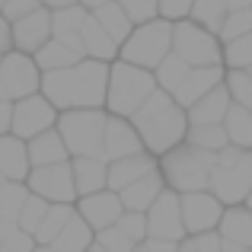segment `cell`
I'll return each instance as SVG.
<instances>
[{"mask_svg": "<svg viewBox=\"0 0 252 252\" xmlns=\"http://www.w3.org/2000/svg\"><path fill=\"white\" fill-rule=\"evenodd\" d=\"M105 83H109V64L105 61H83L64 70H45L42 74V96L58 112L67 109H105Z\"/></svg>", "mask_w": 252, "mask_h": 252, "instance_id": "cell-1", "label": "cell"}, {"mask_svg": "<svg viewBox=\"0 0 252 252\" xmlns=\"http://www.w3.org/2000/svg\"><path fill=\"white\" fill-rule=\"evenodd\" d=\"M131 125H134L144 150L160 160L163 154H169L172 147H179V144L185 141L189 115H185V109L172 99V93L157 86L147 96V102L131 115Z\"/></svg>", "mask_w": 252, "mask_h": 252, "instance_id": "cell-2", "label": "cell"}, {"mask_svg": "<svg viewBox=\"0 0 252 252\" xmlns=\"http://www.w3.org/2000/svg\"><path fill=\"white\" fill-rule=\"evenodd\" d=\"M157 90L154 70H144L137 64H128L122 58L109 64V83H105V112L118 118H131L147 96Z\"/></svg>", "mask_w": 252, "mask_h": 252, "instance_id": "cell-3", "label": "cell"}, {"mask_svg": "<svg viewBox=\"0 0 252 252\" xmlns=\"http://www.w3.org/2000/svg\"><path fill=\"white\" fill-rule=\"evenodd\" d=\"M217 154H208V150H198L191 144H179L169 154L160 157V172L166 189H172L176 195H185V191H204L211 182V169H214Z\"/></svg>", "mask_w": 252, "mask_h": 252, "instance_id": "cell-4", "label": "cell"}, {"mask_svg": "<svg viewBox=\"0 0 252 252\" xmlns=\"http://www.w3.org/2000/svg\"><path fill=\"white\" fill-rule=\"evenodd\" d=\"M208 191L220 204L246 201V195L252 191V150L227 144V147L217 154V160H214Z\"/></svg>", "mask_w": 252, "mask_h": 252, "instance_id": "cell-5", "label": "cell"}, {"mask_svg": "<svg viewBox=\"0 0 252 252\" xmlns=\"http://www.w3.org/2000/svg\"><path fill=\"white\" fill-rule=\"evenodd\" d=\"M105 109H67L58 112V134H61L64 147L70 157H99L105 160L102 150V134H105Z\"/></svg>", "mask_w": 252, "mask_h": 252, "instance_id": "cell-6", "label": "cell"}, {"mask_svg": "<svg viewBox=\"0 0 252 252\" xmlns=\"http://www.w3.org/2000/svg\"><path fill=\"white\" fill-rule=\"evenodd\" d=\"M172 51V19H147L131 29V35L118 45V58L137 64L144 70H157V64Z\"/></svg>", "mask_w": 252, "mask_h": 252, "instance_id": "cell-7", "label": "cell"}, {"mask_svg": "<svg viewBox=\"0 0 252 252\" xmlns=\"http://www.w3.org/2000/svg\"><path fill=\"white\" fill-rule=\"evenodd\" d=\"M172 51L182 61H189L191 67H208V64L223 61L220 38L214 32H208L204 26L191 23V19H176L172 23Z\"/></svg>", "mask_w": 252, "mask_h": 252, "instance_id": "cell-8", "label": "cell"}, {"mask_svg": "<svg viewBox=\"0 0 252 252\" xmlns=\"http://www.w3.org/2000/svg\"><path fill=\"white\" fill-rule=\"evenodd\" d=\"M0 86H3L6 99H23L32 93L42 90V70H38L35 58L26 55V51H6L0 58Z\"/></svg>", "mask_w": 252, "mask_h": 252, "instance_id": "cell-9", "label": "cell"}, {"mask_svg": "<svg viewBox=\"0 0 252 252\" xmlns=\"http://www.w3.org/2000/svg\"><path fill=\"white\" fill-rule=\"evenodd\" d=\"M26 189H29L32 195L45 198V201L74 204L77 201V189H74V169H70V160L51 163V166H32L29 179H26Z\"/></svg>", "mask_w": 252, "mask_h": 252, "instance_id": "cell-10", "label": "cell"}, {"mask_svg": "<svg viewBox=\"0 0 252 252\" xmlns=\"http://www.w3.org/2000/svg\"><path fill=\"white\" fill-rule=\"evenodd\" d=\"M58 122V109L42 96V93H32V96H23L13 102V125L10 134L23 137V141H32L35 134L55 128Z\"/></svg>", "mask_w": 252, "mask_h": 252, "instance_id": "cell-11", "label": "cell"}, {"mask_svg": "<svg viewBox=\"0 0 252 252\" xmlns=\"http://www.w3.org/2000/svg\"><path fill=\"white\" fill-rule=\"evenodd\" d=\"M179 208H182L185 236H198V233H211V230H217L220 214H223V204L217 201L208 189H204V191H185V195H179Z\"/></svg>", "mask_w": 252, "mask_h": 252, "instance_id": "cell-12", "label": "cell"}, {"mask_svg": "<svg viewBox=\"0 0 252 252\" xmlns=\"http://www.w3.org/2000/svg\"><path fill=\"white\" fill-rule=\"evenodd\" d=\"M144 214H147V236L150 240H172V243L185 240L182 208H179V195L172 189H163V195Z\"/></svg>", "mask_w": 252, "mask_h": 252, "instance_id": "cell-13", "label": "cell"}, {"mask_svg": "<svg viewBox=\"0 0 252 252\" xmlns=\"http://www.w3.org/2000/svg\"><path fill=\"white\" fill-rule=\"evenodd\" d=\"M74 208H77V214H80L83 220H86V223H90V227L99 233V230L112 227V223H115L118 217H122L125 204H122V198H118V191L102 189V191H93V195L77 198Z\"/></svg>", "mask_w": 252, "mask_h": 252, "instance_id": "cell-14", "label": "cell"}, {"mask_svg": "<svg viewBox=\"0 0 252 252\" xmlns=\"http://www.w3.org/2000/svg\"><path fill=\"white\" fill-rule=\"evenodd\" d=\"M10 26H13V48L26 51V55H35L51 38V10L38 6V10L26 13L23 19H13Z\"/></svg>", "mask_w": 252, "mask_h": 252, "instance_id": "cell-15", "label": "cell"}, {"mask_svg": "<svg viewBox=\"0 0 252 252\" xmlns=\"http://www.w3.org/2000/svg\"><path fill=\"white\" fill-rule=\"evenodd\" d=\"M154 169H160V160H157L154 154H147V150H141V154H131V157H122V160H109L105 189L122 191V189H128L131 182L144 179L147 172H154Z\"/></svg>", "mask_w": 252, "mask_h": 252, "instance_id": "cell-16", "label": "cell"}, {"mask_svg": "<svg viewBox=\"0 0 252 252\" xmlns=\"http://www.w3.org/2000/svg\"><path fill=\"white\" fill-rule=\"evenodd\" d=\"M102 150H105V160H122V157L141 154L144 144H141V137H137L131 118H118V115H109V118H105Z\"/></svg>", "mask_w": 252, "mask_h": 252, "instance_id": "cell-17", "label": "cell"}, {"mask_svg": "<svg viewBox=\"0 0 252 252\" xmlns=\"http://www.w3.org/2000/svg\"><path fill=\"white\" fill-rule=\"evenodd\" d=\"M217 83H223V70H220V64H208V67H191V70H189V77H185V80L176 86L172 99H176L182 109H189V105H195L198 99L204 96V93L214 90Z\"/></svg>", "mask_w": 252, "mask_h": 252, "instance_id": "cell-18", "label": "cell"}, {"mask_svg": "<svg viewBox=\"0 0 252 252\" xmlns=\"http://www.w3.org/2000/svg\"><path fill=\"white\" fill-rule=\"evenodd\" d=\"M230 105H233V96H230L227 83H217L214 90L204 93L195 105H189L185 115H189V125H223Z\"/></svg>", "mask_w": 252, "mask_h": 252, "instance_id": "cell-19", "label": "cell"}, {"mask_svg": "<svg viewBox=\"0 0 252 252\" xmlns=\"http://www.w3.org/2000/svg\"><path fill=\"white\" fill-rule=\"evenodd\" d=\"M163 189H166V182H163V172L160 169H154V172H147L144 179H137V182H131L128 189H122L118 191V198H122V204H125V211H147L150 204L157 201V198L163 195Z\"/></svg>", "mask_w": 252, "mask_h": 252, "instance_id": "cell-20", "label": "cell"}, {"mask_svg": "<svg viewBox=\"0 0 252 252\" xmlns=\"http://www.w3.org/2000/svg\"><path fill=\"white\" fill-rule=\"evenodd\" d=\"M29 150H26V141L16 134H0V172L3 179H13V182H26L29 179Z\"/></svg>", "mask_w": 252, "mask_h": 252, "instance_id": "cell-21", "label": "cell"}, {"mask_svg": "<svg viewBox=\"0 0 252 252\" xmlns=\"http://www.w3.org/2000/svg\"><path fill=\"white\" fill-rule=\"evenodd\" d=\"M70 169H74L77 198L93 195V191H102V189H105L109 160H99V157H70Z\"/></svg>", "mask_w": 252, "mask_h": 252, "instance_id": "cell-22", "label": "cell"}, {"mask_svg": "<svg viewBox=\"0 0 252 252\" xmlns=\"http://www.w3.org/2000/svg\"><path fill=\"white\" fill-rule=\"evenodd\" d=\"M26 150H29V166H51V163L70 160L58 128H48V131H42V134H35L32 141H26Z\"/></svg>", "mask_w": 252, "mask_h": 252, "instance_id": "cell-23", "label": "cell"}, {"mask_svg": "<svg viewBox=\"0 0 252 252\" xmlns=\"http://www.w3.org/2000/svg\"><path fill=\"white\" fill-rule=\"evenodd\" d=\"M80 42H83L86 58H93V61L112 64L118 58V42L96 23V16H93V13L86 16V23H83V29H80Z\"/></svg>", "mask_w": 252, "mask_h": 252, "instance_id": "cell-24", "label": "cell"}, {"mask_svg": "<svg viewBox=\"0 0 252 252\" xmlns=\"http://www.w3.org/2000/svg\"><path fill=\"white\" fill-rule=\"evenodd\" d=\"M86 16H90V10H83L80 3H77V6H67V10H55V13H51V35L61 38V42H67L70 48L83 51L80 29H83ZM83 55H86V51H83Z\"/></svg>", "mask_w": 252, "mask_h": 252, "instance_id": "cell-25", "label": "cell"}, {"mask_svg": "<svg viewBox=\"0 0 252 252\" xmlns=\"http://www.w3.org/2000/svg\"><path fill=\"white\" fill-rule=\"evenodd\" d=\"M35 64H38V70H64V67H70V64H77V61H83V51H77V48H70L67 42H61V38H55L51 35L48 42L42 45V48L35 51Z\"/></svg>", "mask_w": 252, "mask_h": 252, "instance_id": "cell-26", "label": "cell"}, {"mask_svg": "<svg viewBox=\"0 0 252 252\" xmlns=\"http://www.w3.org/2000/svg\"><path fill=\"white\" fill-rule=\"evenodd\" d=\"M217 233H220L223 240H233V243H240V246L252 249V211L240 208V204H230V211L220 214Z\"/></svg>", "mask_w": 252, "mask_h": 252, "instance_id": "cell-27", "label": "cell"}, {"mask_svg": "<svg viewBox=\"0 0 252 252\" xmlns=\"http://www.w3.org/2000/svg\"><path fill=\"white\" fill-rule=\"evenodd\" d=\"M93 243H96V230H93L74 208V217L64 223V230L58 233V240L51 243V246H55L58 252H86Z\"/></svg>", "mask_w": 252, "mask_h": 252, "instance_id": "cell-28", "label": "cell"}, {"mask_svg": "<svg viewBox=\"0 0 252 252\" xmlns=\"http://www.w3.org/2000/svg\"><path fill=\"white\" fill-rule=\"evenodd\" d=\"M70 217H74V204L51 201V204H48V211H45V217H42V223H38L35 233H32V236H35V246H51Z\"/></svg>", "mask_w": 252, "mask_h": 252, "instance_id": "cell-29", "label": "cell"}, {"mask_svg": "<svg viewBox=\"0 0 252 252\" xmlns=\"http://www.w3.org/2000/svg\"><path fill=\"white\" fill-rule=\"evenodd\" d=\"M223 131H227V141L233 147H249L252 150V109L233 102L227 109V118H223Z\"/></svg>", "mask_w": 252, "mask_h": 252, "instance_id": "cell-30", "label": "cell"}, {"mask_svg": "<svg viewBox=\"0 0 252 252\" xmlns=\"http://www.w3.org/2000/svg\"><path fill=\"white\" fill-rule=\"evenodd\" d=\"M93 16H96V23L102 26V29L109 32L118 45H122L125 38L131 35V29H134V23L128 19V13H125L115 0H112V3H105V6H99V10H93Z\"/></svg>", "mask_w": 252, "mask_h": 252, "instance_id": "cell-31", "label": "cell"}, {"mask_svg": "<svg viewBox=\"0 0 252 252\" xmlns=\"http://www.w3.org/2000/svg\"><path fill=\"white\" fill-rule=\"evenodd\" d=\"M185 144H191V147H198V150H208V154H220L230 141H227L223 125H189Z\"/></svg>", "mask_w": 252, "mask_h": 252, "instance_id": "cell-32", "label": "cell"}, {"mask_svg": "<svg viewBox=\"0 0 252 252\" xmlns=\"http://www.w3.org/2000/svg\"><path fill=\"white\" fill-rule=\"evenodd\" d=\"M227 13H230V6H227V0H195L191 3V13H189V19L191 23H198V26H204L208 32H220V26H223V19H227Z\"/></svg>", "mask_w": 252, "mask_h": 252, "instance_id": "cell-33", "label": "cell"}, {"mask_svg": "<svg viewBox=\"0 0 252 252\" xmlns=\"http://www.w3.org/2000/svg\"><path fill=\"white\" fill-rule=\"evenodd\" d=\"M189 70H191V64L182 61L176 51H169V55L163 58L160 64H157V70H154L157 86H160V90H166V93H176V86L182 83L185 77H189Z\"/></svg>", "mask_w": 252, "mask_h": 252, "instance_id": "cell-34", "label": "cell"}, {"mask_svg": "<svg viewBox=\"0 0 252 252\" xmlns=\"http://www.w3.org/2000/svg\"><path fill=\"white\" fill-rule=\"evenodd\" d=\"M26 195H29L26 182H13V179H3V182H0V220H13V223H16L19 208H23Z\"/></svg>", "mask_w": 252, "mask_h": 252, "instance_id": "cell-35", "label": "cell"}, {"mask_svg": "<svg viewBox=\"0 0 252 252\" xmlns=\"http://www.w3.org/2000/svg\"><path fill=\"white\" fill-rule=\"evenodd\" d=\"M223 61H227V67H233V70L252 67V32L233 38V42H223Z\"/></svg>", "mask_w": 252, "mask_h": 252, "instance_id": "cell-36", "label": "cell"}, {"mask_svg": "<svg viewBox=\"0 0 252 252\" xmlns=\"http://www.w3.org/2000/svg\"><path fill=\"white\" fill-rule=\"evenodd\" d=\"M48 204H51V201H45V198H38V195H32V191H29V195H26V201H23V208H19L16 227L26 230V233H35V227L42 223Z\"/></svg>", "mask_w": 252, "mask_h": 252, "instance_id": "cell-37", "label": "cell"}, {"mask_svg": "<svg viewBox=\"0 0 252 252\" xmlns=\"http://www.w3.org/2000/svg\"><path fill=\"white\" fill-rule=\"evenodd\" d=\"M246 32H252V6L249 10H230L223 26H220V32H217V38L220 42H233V38L246 35Z\"/></svg>", "mask_w": 252, "mask_h": 252, "instance_id": "cell-38", "label": "cell"}, {"mask_svg": "<svg viewBox=\"0 0 252 252\" xmlns=\"http://www.w3.org/2000/svg\"><path fill=\"white\" fill-rule=\"evenodd\" d=\"M223 83H227L233 102H240V105H246V109H252V74H249V70H230V77H227Z\"/></svg>", "mask_w": 252, "mask_h": 252, "instance_id": "cell-39", "label": "cell"}, {"mask_svg": "<svg viewBox=\"0 0 252 252\" xmlns=\"http://www.w3.org/2000/svg\"><path fill=\"white\" fill-rule=\"evenodd\" d=\"M96 243L105 252H134V246H137V243L131 240L128 233H122L115 223H112V227H105V230H99V233H96Z\"/></svg>", "mask_w": 252, "mask_h": 252, "instance_id": "cell-40", "label": "cell"}, {"mask_svg": "<svg viewBox=\"0 0 252 252\" xmlns=\"http://www.w3.org/2000/svg\"><path fill=\"white\" fill-rule=\"evenodd\" d=\"M115 227L122 230V233H128L134 243L147 240V214H141V211H122V217L115 220Z\"/></svg>", "mask_w": 252, "mask_h": 252, "instance_id": "cell-41", "label": "cell"}, {"mask_svg": "<svg viewBox=\"0 0 252 252\" xmlns=\"http://www.w3.org/2000/svg\"><path fill=\"white\" fill-rule=\"evenodd\" d=\"M125 13H128L131 23H147V19H157V0H115Z\"/></svg>", "mask_w": 252, "mask_h": 252, "instance_id": "cell-42", "label": "cell"}, {"mask_svg": "<svg viewBox=\"0 0 252 252\" xmlns=\"http://www.w3.org/2000/svg\"><path fill=\"white\" fill-rule=\"evenodd\" d=\"M191 3L195 0H157V16H163V19H189V13H191Z\"/></svg>", "mask_w": 252, "mask_h": 252, "instance_id": "cell-43", "label": "cell"}, {"mask_svg": "<svg viewBox=\"0 0 252 252\" xmlns=\"http://www.w3.org/2000/svg\"><path fill=\"white\" fill-rule=\"evenodd\" d=\"M32 249H35V236L19 230V227H13L10 236L0 243V252H32Z\"/></svg>", "mask_w": 252, "mask_h": 252, "instance_id": "cell-44", "label": "cell"}, {"mask_svg": "<svg viewBox=\"0 0 252 252\" xmlns=\"http://www.w3.org/2000/svg\"><path fill=\"white\" fill-rule=\"evenodd\" d=\"M38 6H42V0H6L3 6H0V13H3L6 19H23L26 13H32V10H38Z\"/></svg>", "mask_w": 252, "mask_h": 252, "instance_id": "cell-45", "label": "cell"}, {"mask_svg": "<svg viewBox=\"0 0 252 252\" xmlns=\"http://www.w3.org/2000/svg\"><path fill=\"white\" fill-rule=\"evenodd\" d=\"M191 240H195L198 252H220V233H217V230H211V233H198V236H191Z\"/></svg>", "mask_w": 252, "mask_h": 252, "instance_id": "cell-46", "label": "cell"}, {"mask_svg": "<svg viewBox=\"0 0 252 252\" xmlns=\"http://www.w3.org/2000/svg\"><path fill=\"white\" fill-rule=\"evenodd\" d=\"M6 51H13V26H10V19L0 13V58H3Z\"/></svg>", "mask_w": 252, "mask_h": 252, "instance_id": "cell-47", "label": "cell"}, {"mask_svg": "<svg viewBox=\"0 0 252 252\" xmlns=\"http://www.w3.org/2000/svg\"><path fill=\"white\" fill-rule=\"evenodd\" d=\"M13 125V99H0V134H10Z\"/></svg>", "mask_w": 252, "mask_h": 252, "instance_id": "cell-48", "label": "cell"}, {"mask_svg": "<svg viewBox=\"0 0 252 252\" xmlns=\"http://www.w3.org/2000/svg\"><path fill=\"white\" fill-rule=\"evenodd\" d=\"M144 246H147V252H179V243L172 240H144Z\"/></svg>", "mask_w": 252, "mask_h": 252, "instance_id": "cell-49", "label": "cell"}, {"mask_svg": "<svg viewBox=\"0 0 252 252\" xmlns=\"http://www.w3.org/2000/svg\"><path fill=\"white\" fill-rule=\"evenodd\" d=\"M80 0H42V6H48L51 13L55 10H67V6H77Z\"/></svg>", "mask_w": 252, "mask_h": 252, "instance_id": "cell-50", "label": "cell"}, {"mask_svg": "<svg viewBox=\"0 0 252 252\" xmlns=\"http://www.w3.org/2000/svg\"><path fill=\"white\" fill-rule=\"evenodd\" d=\"M220 252H246V246H240V243L223 240V236H220Z\"/></svg>", "mask_w": 252, "mask_h": 252, "instance_id": "cell-51", "label": "cell"}, {"mask_svg": "<svg viewBox=\"0 0 252 252\" xmlns=\"http://www.w3.org/2000/svg\"><path fill=\"white\" fill-rule=\"evenodd\" d=\"M105 3H112V0H80V6H83V10H99V6H105Z\"/></svg>", "mask_w": 252, "mask_h": 252, "instance_id": "cell-52", "label": "cell"}, {"mask_svg": "<svg viewBox=\"0 0 252 252\" xmlns=\"http://www.w3.org/2000/svg\"><path fill=\"white\" fill-rule=\"evenodd\" d=\"M179 252H198V249H195V240H191V236L179 240Z\"/></svg>", "mask_w": 252, "mask_h": 252, "instance_id": "cell-53", "label": "cell"}, {"mask_svg": "<svg viewBox=\"0 0 252 252\" xmlns=\"http://www.w3.org/2000/svg\"><path fill=\"white\" fill-rule=\"evenodd\" d=\"M13 227H16L13 220H0V243H3L6 236H10V230H13Z\"/></svg>", "mask_w": 252, "mask_h": 252, "instance_id": "cell-54", "label": "cell"}, {"mask_svg": "<svg viewBox=\"0 0 252 252\" xmlns=\"http://www.w3.org/2000/svg\"><path fill=\"white\" fill-rule=\"evenodd\" d=\"M227 6H230V10H249L252 0H227Z\"/></svg>", "mask_w": 252, "mask_h": 252, "instance_id": "cell-55", "label": "cell"}, {"mask_svg": "<svg viewBox=\"0 0 252 252\" xmlns=\"http://www.w3.org/2000/svg\"><path fill=\"white\" fill-rule=\"evenodd\" d=\"M32 252H58V249H55V246H35Z\"/></svg>", "mask_w": 252, "mask_h": 252, "instance_id": "cell-56", "label": "cell"}, {"mask_svg": "<svg viewBox=\"0 0 252 252\" xmlns=\"http://www.w3.org/2000/svg\"><path fill=\"white\" fill-rule=\"evenodd\" d=\"M86 252H105V249H102V246H99V243H93V246H90V249H86Z\"/></svg>", "mask_w": 252, "mask_h": 252, "instance_id": "cell-57", "label": "cell"}, {"mask_svg": "<svg viewBox=\"0 0 252 252\" xmlns=\"http://www.w3.org/2000/svg\"><path fill=\"white\" fill-rule=\"evenodd\" d=\"M134 252H147V246H144V243H137V246H134Z\"/></svg>", "mask_w": 252, "mask_h": 252, "instance_id": "cell-58", "label": "cell"}, {"mask_svg": "<svg viewBox=\"0 0 252 252\" xmlns=\"http://www.w3.org/2000/svg\"><path fill=\"white\" fill-rule=\"evenodd\" d=\"M246 208L252 211V191H249V195H246Z\"/></svg>", "mask_w": 252, "mask_h": 252, "instance_id": "cell-59", "label": "cell"}, {"mask_svg": "<svg viewBox=\"0 0 252 252\" xmlns=\"http://www.w3.org/2000/svg\"><path fill=\"white\" fill-rule=\"evenodd\" d=\"M0 99H6V93H3V86H0Z\"/></svg>", "mask_w": 252, "mask_h": 252, "instance_id": "cell-60", "label": "cell"}, {"mask_svg": "<svg viewBox=\"0 0 252 252\" xmlns=\"http://www.w3.org/2000/svg\"><path fill=\"white\" fill-rule=\"evenodd\" d=\"M0 182H3V172H0Z\"/></svg>", "mask_w": 252, "mask_h": 252, "instance_id": "cell-61", "label": "cell"}, {"mask_svg": "<svg viewBox=\"0 0 252 252\" xmlns=\"http://www.w3.org/2000/svg\"><path fill=\"white\" fill-rule=\"evenodd\" d=\"M3 3H6V0H0V6H3Z\"/></svg>", "mask_w": 252, "mask_h": 252, "instance_id": "cell-62", "label": "cell"}, {"mask_svg": "<svg viewBox=\"0 0 252 252\" xmlns=\"http://www.w3.org/2000/svg\"><path fill=\"white\" fill-rule=\"evenodd\" d=\"M246 70H249V74H252V67H246Z\"/></svg>", "mask_w": 252, "mask_h": 252, "instance_id": "cell-63", "label": "cell"}, {"mask_svg": "<svg viewBox=\"0 0 252 252\" xmlns=\"http://www.w3.org/2000/svg\"><path fill=\"white\" fill-rule=\"evenodd\" d=\"M246 252H252V249H246Z\"/></svg>", "mask_w": 252, "mask_h": 252, "instance_id": "cell-64", "label": "cell"}]
</instances>
